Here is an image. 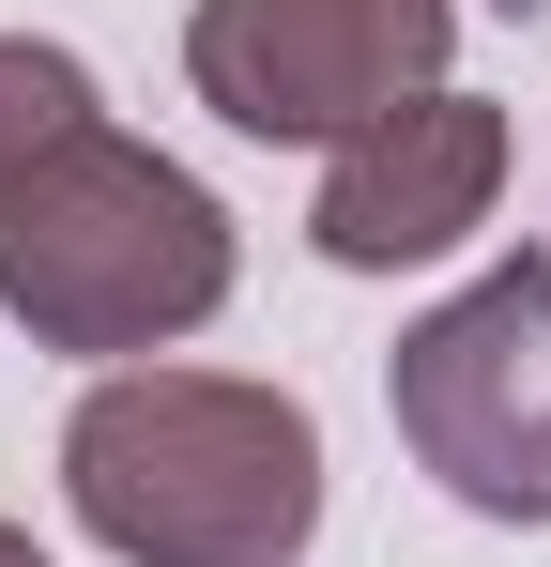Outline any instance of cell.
<instances>
[{
    "instance_id": "cell-1",
    "label": "cell",
    "mask_w": 551,
    "mask_h": 567,
    "mask_svg": "<svg viewBox=\"0 0 551 567\" xmlns=\"http://www.w3.org/2000/svg\"><path fill=\"white\" fill-rule=\"evenodd\" d=\"M62 506L123 567H291L322 537V430L230 369H107L62 430Z\"/></svg>"
},
{
    "instance_id": "cell-2",
    "label": "cell",
    "mask_w": 551,
    "mask_h": 567,
    "mask_svg": "<svg viewBox=\"0 0 551 567\" xmlns=\"http://www.w3.org/2000/svg\"><path fill=\"white\" fill-rule=\"evenodd\" d=\"M0 307L31 353H169L230 307V199L92 107L0 185Z\"/></svg>"
},
{
    "instance_id": "cell-3",
    "label": "cell",
    "mask_w": 551,
    "mask_h": 567,
    "mask_svg": "<svg viewBox=\"0 0 551 567\" xmlns=\"http://www.w3.org/2000/svg\"><path fill=\"white\" fill-rule=\"evenodd\" d=\"M383 414L445 506L551 522V261H490L475 291H445L383 353Z\"/></svg>"
},
{
    "instance_id": "cell-4",
    "label": "cell",
    "mask_w": 551,
    "mask_h": 567,
    "mask_svg": "<svg viewBox=\"0 0 551 567\" xmlns=\"http://www.w3.org/2000/svg\"><path fill=\"white\" fill-rule=\"evenodd\" d=\"M459 0H199L184 16V78L246 138H367L414 93H445Z\"/></svg>"
},
{
    "instance_id": "cell-5",
    "label": "cell",
    "mask_w": 551,
    "mask_h": 567,
    "mask_svg": "<svg viewBox=\"0 0 551 567\" xmlns=\"http://www.w3.org/2000/svg\"><path fill=\"white\" fill-rule=\"evenodd\" d=\"M490 185H506V123L475 93H414L398 123L337 138V169L306 199V246L337 277H398V261H445L459 230H490Z\"/></svg>"
},
{
    "instance_id": "cell-6",
    "label": "cell",
    "mask_w": 551,
    "mask_h": 567,
    "mask_svg": "<svg viewBox=\"0 0 551 567\" xmlns=\"http://www.w3.org/2000/svg\"><path fill=\"white\" fill-rule=\"evenodd\" d=\"M92 107H107V93H92V62H77V47L0 31V185H15V169H31L62 123H92Z\"/></svg>"
},
{
    "instance_id": "cell-7",
    "label": "cell",
    "mask_w": 551,
    "mask_h": 567,
    "mask_svg": "<svg viewBox=\"0 0 551 567\" xmlns=\"http://www.w3.org/2000/svg\"><path fill=\"white\" fill-rule=\"evenodd\" d=\"M0 567H46V553H31V537H15V522H0Z\"/></svg>"
}]
</instances>
